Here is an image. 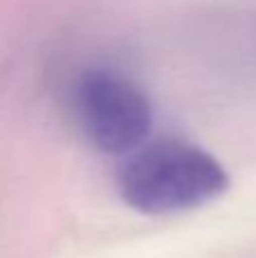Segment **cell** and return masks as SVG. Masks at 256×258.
<instances>
[{"instance_id":"obj_1","label":"cell","mask_w":256,"mask_h":258,"mask_svg":"<svg viewBox=\"0 0 256 258\" xmlns=\"http://www.w3.org/2000/svg\"><path fill=\"white\" fill-rule=\"evenodd\" d=\"M229 186L222 163L207 150L181 141L139 147L118 170V192L148 215L190 211L213 202Z\"/></svg>"},{"instance_id":"obj_2","label":"cell","mask_w":256,"mask_h":258,"mask_svg":"<svg viewBox=\"0 0 256 258\" xmlns=\"http://www.w3.org/2000/svg\"><path fill=\"white\" fill-rule=\"evenodd\" d=\"M75 109L89 143L109 154L139 150L152 129V107L145 93L111 73L82 77Z\"/></svg>"}]
</instances>
